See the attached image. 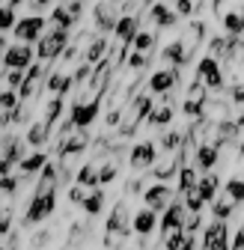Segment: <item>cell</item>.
I'll return each instance as SVG.
<instances>
[{"label":"cell","instance_id":"1","mask_svg":"<svg viewBox=\"0 0 244 250\" xmlns=\"http://www.w3.org/2000/svg\"><path fill=\"white\" fill-rule=\"evenodd\" d=\"M72 42V30H63V27H51L48 33L36 42V60L39 62H54L63 57V51L69 48Z\"/></svg>","mask_w":244,"mask_h":250},{"label":"cell","instance_id":"2","mask_svg":"<svg viewBox=\"0 0 244 250\" xmlns=\"http://www.w3.org/2000/svg\"><path fill=\"white\" fill-rule=\"evenodd\" d=\"M224 69H221V60L218 57H211L205 54L200 62H197V69H194V81H203L208 86V92H224L226 89V81H224Z\"/></svg>","mask_w":244,"mask_h":250},{"label":"cell","instance_id":"3","mask_svg":"<svg viewBox=\"0 0 244 250\" xmlns=\"http://www.w3.org/2000/svg\"><path fill=\"white\" fill-rule=\"evenodd\" d=\"M208 107V86L203 81H191L185 89V99H182V113L188 119H203Z\"/></svg>","mask_w":244,"mask_h":250},{"label":"cell","instance_id":"4","mask_svg":"<svg viewBox=\"0 0 244 250\" xmlns=\"http://www.w3.org/2000/svg\"><path fill=\"white\" fill-rule=\"evenodd\" d=\"M54 208H57V191H45V194L33 191L30 208H27V214H24V227H36V224L48 221V217L54 214Z\"/></svg>","mask_w":244,"mask_h":250},{"label":"cell","instance_id":"5","mask_svg":"<svg viewBox=\"0 0 244 250\" xmlns=\"http://www.w3.org/2000/svg\"><path fill=\"white\" fill-rule=\"evenodd\" d=\"M48 18L45 15H24V18H18V24H15V39L18 42H27V45H33V42H39L45 33H48Z\"/></svg>","mask_w":244,"mask_h":250},{"label":"cell","instance_id":"6","mask_svg":"<svg viewBox=\"0 0 244 250\" xmlns=\"http://www.w3.org/2000/svg\"><path fill=\"white\" fill-rule=\"evenodd\" d=\"M146 86H149L152 96H167V92H173V89L182 86V69L164 66V69H158V72H152V75L146 78Z\"/></svg>","mask_w":244,"mask_h":250},{"label":"cell","instance_id":"7","mask_svg":"<svg viewBox=\"0 0 244 250\" xmlns=\"http://www.w3.org/2000/svg\"><path fill=\"white\" fill-rule=\"evenodd\" d=\"M99 110H102V99H86V102H75V104H72V113H69V122L75 125V128L86 131L89 125L96 122Z\"/></svg>","mask_w":244,"mask_h":250},{"label":"cell","instance_id":"8","mask_svg":"<svg viewBox=\"0 0 244 250\" xmlns=\"http://www.w3.org/2000/svg\"><path fill=\"white\" fill-rule=\"evenodd\" d=\"M155 161H158V146L152 143V140H143V143L131 146L128 164H131L134 173H143V170H149V167H155Z\"/></svg>","mask_w":244,"mask_h":250},{"label":"cell","instance_id":"9","mask_svg":"<svg viewBox=\"0 0 244 250\" xmlns=\"http://www.w3.org/2000/svg\"><path fill=\"white\" fill-rule=\"evenodd\" d=\"M33 60H36V51L30 48L27 42H15V45H9L6 48V54H3V66L6 69H30L33 66Z\"/></svg>","mask_w":244,"mask_h":250},{"label":"cell","instance_id":"10","mask_svg":"<svg viewBox=\"0 0 244 250\" xmlns=\"http://www.w3.org/2000/svg\"><path fill=\"white\" fill-rule=\"evenodd\" d=\"M188 208H185V200H173L167 206V211L161 214V232H176V229H185V221H188Z\"/></svg>","mask_w":244,"mask_h":250},{"label":"cell","instance_id":"11","mask_svg":"<svg viewBox=\"0 0 244 250\" xmlns=\"http://www.w3.org/2000/svg\"><path fill=\"white\" fill-rule=\"evenodd\" d=\"M143 203H146V208L167 211V206L173 203V188L167 182H155L152 188H146V191H143Z\"/></svg>","mask_w":244,"mask_h":250},{"label":"cell","instance_id":"12","mask_svg":"<svg viewBox=\"0 0 244 250\" xmlns=\"http://www.w3.org/2000/svg\"><path fill=\"white\" fill-rule=\"evenodd\" d=\"M191 57L194 54L182 45V39H173V42H167L161 48V60H164V66H170V69H185L191 62Z\"/></svg>","mask_w":244,"mask_h":250},{"label":"cell","instance_id":"13","mask_svg":"<svg viewBox=\"0 0 244 250\" xmlns=\"http://www.w3.org/2000/svg\"><path fill=\"white\" fill-rule=\"evenodd\" d=\"M140 30H143V27H140V15H119V21H116V30H113V36H116V42H119V45L131 48Z\"/></svg>","mask_w":244,"mask_h":250},{"label":"cell","instance_id":"14","mask_svg":"<svg viewBox=\"0 0 244 250\" xmlns=\"http://www.w3.org/2000/svg\"><path fill=\"white\" fill-rule=\"evenodd\" d=\"M93 21H96V27L102 30V33H107V30H116L119 6L110 3V0H99V3L93 6Z\"/></svg>","mask_w":244,"mask_h":250},{"label":"cell","instance_id":"15","mask_svg":"<svg viewBox=\"0 0 244 250\" xmlns=\"http://www.w3.org/2000/svg\"><path fill=\"white\" fill-rule=\"evenodd\" d=\"M131 221H134V217L128 214V206H125V203H116L113 211H110V221H107V232H110V235H119V238L128 235Z\"/></svg>","mask_w":244,"mask_h":250},{"label":"cell","instance_id":"16","mask_svg":"<svg viewBox=\"0 0 244 250\" xmlns=\"http://www.w3.org/2000/svg\"><path fill=\"white\" fill-rule=\"evenodd\" d=\"M161 227V221H158V211L155 208H140V211H134V221H131V229L140 235V238H146V235H152Z\"/></svg>","mask_w":244,"mask_h":250},{"label":"cell","instance_id":"17","mask_svg":"<svg viewBox=\"0 0 244 250\" xmlns=\"http://www.w3.org/2000/svg\"><path fill=\"white\" fill-rule=\"evenodd\" d=\"M149 21L155 24L158 30H170V27H176V24H179V15H176V9H170L167 3L155 0V3L149 6Z\"/></svg>","mask_w":244,"mask_h":250},{"label":"cell","instance_id":"18","mask_svg":"<svg viewBox=\"0 0 244 250\" xmlns=\"http://www.w3.org/2000/svg\"><path fill=\"white\" fill-rule=\"evenodd\" d=\"M110 57V45H107V39L104 36H93L86 42V48H83V62H89V66H99V62H104Z\"/></svg>","mask_w":244,"mask_h":250},{"label":"cell","instance_id":"19","mask_svg":"<svg viewBox=\"0 0 244 250\" xmlns=\"http://www.w3.org/2000/svg\"><path fill=\"white\" fill-rule=\"evenodd\" d=\"M72 86H75V81H72V75L63 72V69H54V72H48V78H45V92H51V96H66Z\"/></svg>","mask_w":244,"mask_h":250},{"label":"cell","instance_id":"20","mask_svg":"<svg viewBox=\"0 0 244 250\" xmlns=\"http://www.w3.org/2000/svg\"><path fill=\"white\" fill-rule=\"evenodd\" d=\"M221 161V146H215V143H203V146H197V152H194V164L200 167V170H215V164Z\"/></svg>","mask_w":244,"mask_h":250},{"label":"cell","instance_id":"21","mask_svg":"<svg viewBox=\"0 0 244 250\" xmlns=\"http://www.w3.org/2000/svg\"><path fill=\"white\" fill-rule=\"evenodd\" d=\"M179 39H182V45H185L191 54H197V48H200V45H203V39H205V24H203L200 18H194V21H191V27H188Z\"/></svg>","mask_w":244,"mask_h":250},{"label":"cell","instance_id":"22","mask_svg":"<svg viewBox=\"0 0 244 250\" xmlns=\"http://www.w3.org/2000/svg\"><path fill=\"white\" fill-rule=\"evenodd\" d=\"M48 137H51V125H48L45 119L30 122V128H27V134H24L27 146H36V149H42V146L48 143Z\"/></svg>","mask_w":244,"mask_h":250},{"label":"cell","instance_id":"23","mask_svg":"<svg viewBox=\"0 0 244 250\" xmlns=\"http://www.w3.org/2000/svg\"><path fill=\"white\" fill-rule=\"evenodd\" d=\"M218 191H221V176H218V173H205V176L197 182V194H200L205 203H215V200H218Z\"/></svg>","mask_w":244,"mask_h":250},{"label":"cell","instance_id":"24","mask_svg":"<svg viewBox=\"0 0 244 250\" xmlns=\"http://www.w3.org/2000/svg\"><path fill=\"white\" fill-rule=\"evenodd\" d=\"M185 140H188V134L185 131H176V128H167V131H161V137H158V146L167 152V155H176V152H182V146H185Z\"/></svg>","mask_w":244,"mask_h":250},{"label":"cell","instance_id":"25","mask_svg":"<svg viewBox=\"0 0 244 250\" xmlns=\"http://www.w3.org/2000/svg\"><path fill=\"white\" fill-rule=\"evenodd\" d=\"M173 116H176V110H173V104H167V102H158V107L152 110V116L146 119L152 128H161V131H167L170 128V122H173Z\"/></svg>","mask_w":244,"mask_h":250},{"label":"cell","instance_id":"26","mask_svg":"<svg viewBox=\"0 0 244 250\" xmlns=\"http://www.w3.org/2000/svg\"><path fill=\"white\" fill-rule=\"evenodd\" d=\"M45 167H48V155H45V152H33V155H27V158L18 164V170H21V176H24V179L42 173Z\"/></svg>","mask_w":244,"mask_h":250},{"label":"cell","instance_id":"27","mask_svg":"<svg viewBox=\"0 0 244 250\" xmlns=\"http://www.w3.org/2000/svg\"><path fill=\"white\" fill-rule=\"evenodd\" d=\"M24 143H27V140H21V137H6L3 146H0V149H3L0 155H3L6 161H12V164H21V161L27 158V155H24Z\"/></svg>","mask_w":244,"mask_h":250},{"label":"cell","instance_id":"28","mask_svg":"<svg viewBox=\"0 0 244 250\" xmlns=\"http://www.w3.org/2000/svg\"><path fill=\"white\" fill-rule=\"evenodd\" d=\"M48 24H51V27L72 30V27H75V18H72V12H69L66 3H57V6H51V12H48Z\"/></svg>","mask_w":244,"mask_h":250},{"label":"cell","instance_id":"29","mask_svg":"<svg viewBox=\"0 0 244 250\" xmlns=\"http://www.w3.org/2000/svg\"><path fill=\"white\" fill-rule=\"evenodd\" d=\"M155 42H158V30H140L137 39H134V45H131V51L152 57V51H155Z\"/></svg>","mask_w":244,"mask_h":250},{"label":"cell","instance_id":"30","mask_svg":"<svg viewBox=\"0 0 244 250\" xmlns=\"http://www.w3.org/2000/svg\"><path fill=\"white\" fill-rule=\"evenodd\" d=\"M224 33L226 36H244V12L238 6L224 15Z\"/></svg>","mask_w":244,"mask_h":250},{"label":"cell","instance_id":"31","mask_svg":"<svg viewBox=\"0 0 244 250\" xmlns=\"http://www.w3.org/2000/svg\"><path fill=\"white\" fill-rule=\"evenodd\" d=\"M197 170L191 167V164H185V167H182L179 170V188H176V191L182 194V197H185V194H194L197 191Z\"/></svg>","mask_w":244,"mask_h":250},{"label":"cell","instance_id":"32","mask_svg":"<svg viewBox=\"0 0 244 250\" xmlns=\"http://www.w3.org/2000/svg\"><path fill=\"white\" fill-rule=\"evenodd\" d=\"M75 182H78V185H83V188H99V185H102V182H99V164H96V161L83 164V167L78 170Z\"/></svg>","mask_w":244,"mask_h":250},{"label":"cell","instance_id":"33","mask_svg":"<svg viewBox=\"0 0 244 250\" xmlns=\"http://www.w3.org/2000/svg\"><path fill=\"white\" fill-rule=\"evenodd\" d=\"M63 110H66V96H51V102H48V107H45V122L51 125H57V119L63 116Z\"/></svg>","mask_w":244,"mask_h":250},{"label":"cell","instance_id":"34","mask_svg":"<svg viewBox=\"0 0 244 250\" xmlns=\"http://www.w3.org/2000/svg\"><path fill=\"white\" fill-rule=\"evenodd\" d=\"M102 208H104V191H102V188H89V194L83 200V211L96 217Z\"/></svg>","mask_w":244,"mask_h":250},{"label":"cell","instance_id":"35","mask_svg":"<svg viewBox=\"0 0 244 250\" xmlns=\"http://www.w3.org/2000/svg\"><path fill=\"white\" fill-rule=\"evenodd\" d=\"M235 211V203L229 197H218L211 203V214H215V221H229V214Z\"/></svg>","mask_w":244,"mask_h":250},{"label":"cell","instance_id":"36","mask_svg":"<svg viewBox=\"0 0 244 250\" xmlns=\"http://www.w3.org/2000/svg\"><path fill=\"white\" fill-rule=\"evenodd\" d=\"M18 18H15V6H9L6 0H0V33H6V30H15Z\"/></svg>","mask_w":244,"mask_h":250},{"label":"cell","instance_id":"37","mask_svg":"<svg viewBox=\"0 0 244 250\" xmlns=\"http://www.w3.org/2000/svg\"><path fill=\"white\" fill-rule=\"evenodd\" d=\"M226 51H229V36H226V33H221V36H211V39H208V54H211V57H218V60L224 62Z\"/></svg>","mask_w":244,"mask_h":250},{"label":"cell","instance_id":"38","mask_svg":"<svg viewBox=\"0 0 244 250\" xmlns=\"http://www.w3.org/2000/svg\"><path fill=\"white\" fill-rule=\"evenodd\" d=\"M0 78L6 81V89H15V92H18V89L24 86V78H27V72H24V69H6L3 75H0Z\"/></svg>","mask_w":244,"mask_h":250},{"label":"cell","instance_id":"39","mask_svg":"<svg viewBox=\"0 0 244 250\" xmlns=\"http://www.w3.org/2000/svg\"><path fill=\"white\" fill-rule=\"evenodd\" d=\"M226 197H229L235 206H241V203H244V179H238V176H235V179H229V182H226Z\"/></svg>","mask_w":244,"mask_h":250},{"label":"cell","instance_id":"40","mask_svg":"<svg viewBox=\"0 0 244 250\" xmlns=\"http://www.w3.org/2000/svg\"><path fill=\"white\" fill-rule=\"evenodd\" d=\"M185 238H188V232H185V229H176V232H167L161 244H164V250H182Z\"/></svg>","mask_w":244,"mask_h":250},{"label":"cell","instance_id":"41","mask_svg":"<svg viewBox=\"0 0 244 250\" xmlns=\"http://www.w3.org/2000/svg\"><path fill=\"white\" fill-rule=\"evenodd\" d=\"M93 72H96V66H89V62H81V66L72 72V81H75V86H83V83H89Z\"/></svg>","mask_w":244,"mask_h":250},{"label":"cell","instance_id":"42","mask_svg":"<svg viewBox=\"0 0 244 250\" xmlns=\"http://www.w3.org/2000/svg\"><path fill=\"white\" fill-rule=\"evenodd\" d=\"M173 9H176V15H179V18H194L200 6L194 3V0H176V3H173Z\"/></svg>","mask_w":244,"mask_h":250},{"label":"cell","instance_id":"43","mask_svg":"<svg viewBox=\"0 0 244 250\" xmlns=\"http://www.w3.org/2000/svg\"><path fill=\"white\" fill-rule=\"evenodd\" d=\"M116 173H119V170H116V161L110 158L107 164H102V167H99V182H102V185H110V182L116 179Z\"/></svg>","mask_w":244,"mask_h":250},{"label":"cell","instance_id":"44","mask_svg":"<svg viewBox=\"0 0 244 250\" xmlns=\"http://www.w3.org/2000/svg\"><path fill=\"white\" fill-rule=\"evenodd\" d=\"M182 200H185V208H188L191 214H200V211H203V206H205V200H203L197 191H194V194H185Z\"/></svg>","mask_w":244,"mask_h":250},{"label":"cell","instance_id":"45","mask_svg":"<svg viewBox=\"0 0 244 250\" xmlns=\"http://www.w3.org/2000/svg\"><path fill=\"white\" fill-rule=\"evenodd\" d=\"M229 107H244V83H232L229 86Z\"/></svg>","mask_w":244,"mask_h":250},{"label":"cell","instance_id":"46","mask_svg":"<svg viewBox=\"0 0 244 250\" xmlns=\"http://www.w3.org/2000/svg\"><path fill=\"white\" fill-rule=\"evenodd\" d=\"M9 232H12V208L6 206V208H0V238Z\"/></svg>","mask_w":244,"mask_h":250},{"label":"cell","instance_id":"47","mask_svg":"<svg viewBox=\"0 0 244 250\" xmlns=\"http://www.w3.org/2000/svg\"><path fill=\"white\" fill-rule=\"evenodd\" d=\"M149 60H152V57H146V54H137V51H131V57H128V69L140 72V69H146V66H149Z\"/></svg>","mask_w":244,"mask_h":250},{"label":"cell","instance_id":"48","mask_svg":"<svg viewBox=\"0 0 244 250\" xmlns=\"http://www.w3.org/2000/svg\"><path fill=\"white\" fill-rule=\"evenodd\" d=\"M18 191V179L15 176H3V179H0V194H15Z\"/></svg>","mask_w":244,"mask_h":250},{"label":"cell","instance_id":"49","mask_svg":"<svg viewBox=\"0 0 244 250\" xmlns=\"http://www.w3.org/2000/svg\"><path fill=\"white\" fill-rule=\"evenodd\" d=\"M83 200H86L83 185H75V188H69V203H75V206H83Z\"/></svg>","mask_w":244,"mask_h":250},{"label":"cell","instance_id":"50","mask_svg":"<svg viewBox=\"0 0 244 250\" xmlns=\"http://www.w3.org/2000/svg\"><path fill=\"white\" fill-rule=\"evenodd\" d=\"M27 6L33 9V15H42L48 12V6H54V0H27Z\"/></svg>","mask_w":244,"mask_h":250},{"label":"cell","instance_id":"51","mask_svg":"<svg viewBox=\"0 0 244 250\" xmlns=\"http://www.w3.org/2000/svg\"><path fill=\"white\" fill-rule=\"evenodd\" d=\"M200 224H203V217H200V214H188V221H185V232H191V235H194V232L200 229Z\"/></svg>","mask_w":244,"mask_h":250},{"label":"cell","instance_id":"52","mask_svg":"<svg viewBox=\"0 0 244 250\" xmlns=\"http://www.w3.org/2000/svg\"><path fill=\"white\" fill-rule=\"evenodd\" d=\"M48 238H51V232H48V229H42V232H36V235H33V241H30V244H33V250H42Z\"/></svg>","mask_w":244,"mask_h":250},{"label":"cell","instance_id":"53","mask_svg":"<svg viewBox=\"0 0 244 250\" xmlns=\"http://www.w3.org/2000/svg\"><path fill=\"white\" fill-rule=\"evenodd\" d=\"M140 191H143V182H140V179H131V182H128V188H125V194H128V197H134V194H140Z\"/></svg>","mask_w":244,"mask_h":250},{"label":"cell","instance_id":"54","mask_svg":"<svg viewBox=\"0 0 244 250\" xmlns=\"http://www.w3.org/2000/svg\"><path fill=\"white\" fill-rule=\"evenodd\" d=\"M9 170H12V161H6L3 155H0V179H3V176H12Z\"/></svg>","mask_w":244,"mask_h":250},{"label":"cell","instance_id":"55","mask_svg":"<svg viewBox=\"0 0 244 250\" xmlns=\"http://www.w3.org/2000/svg\"><path fill=\"white\" fill-rule=\"evenodd\" d=\"M232 250H244V227L238 229V235H235V241H232Z\"/></svg>","mask_w":244,"mask_h":250},{"label":"cell","instance_id":"56","mask_svg":"<svg viewBox=\"0 0 244 250\" xmlns=\"http://www.w3.org/2000/svg\"><path fill=\"white\" fill-rule=\"evenodd\" d=\"M182 250H197V238L188 232V238H185V244H182Z\"/></svg>","mask_w":244,"mask_h":250},{"label":"cell","instance_id":"57","mask_svg":"<svg viewBox=\"0 0 244 250\" xmlns=\"http://www.w3.org/2000/svg\"><path fill=\"white\" fill-rule=\"evenodd\" d=\"M221 3H224V0H200V9H205V6H215L218 9Z\"/></svg>","mask_w":244,"mask_h":250},{"label":"cell","instance_id":"58","mask_svg":"<svg viewBox=\"0 0 244 250\" xmlns=\"http://www.w3.org/2000/svg\"><path fill=\"white\" fill-rule=\"evenodd\" d=\"M3 54H6V36L0 33V57H3Z\"/></svg>","mask_w":244,"mask_h":250},{"label":"cell","instance_id":"59","mask_svg":"<svg viewBox=\"0 0 244 250\" xmlns=\"http://www.w3.org/2000/svg\"><path fill=\"white\" fill-rule=\"evenodd\" d=\"M238 155L244 158V137H241V143H238Z\"/></svg>","mask_w":244,"mask_h":250},{"label":"cell","instance_id":"60","mask_svg":"<svg viewBox=\"0 0 244 250\" xmlns=\"http://www.w3.org/2000/svg\"><path fill=\"white\" fill-rule=\"evenodd\" d=\"M3 140H6V137H3V128H0V146H3Z\"/></svg>","mask_w":244,"mask_h":250},{"label":"cell","instance_id":"61","mask_svg":"<svg viewBox=\"0 0 244 250\" xmlns=\"http://www.w3.org/2000/svg\"><path fill=\"white\" fill-rule=\"evenodd\" d=\"M241 54H244V36H241Z\"/></svg>","mask_w":244,"mask_h":250},{"label":"cell","instance_id":"62","mask_svg":"<svg viewBox=\"0 0 244 250\" xmlns=\"http://www.w3.org/2000/svg\"><path fill=\"white\" fill-rule=\"evenodd\" d=\"M3 92H6V89H0V102H3Z\"/></svg>","mask_w":244,"mask_h":250},{"label":"cell","instance_id":"63","mask_svg":"<svg viewBox=\"0 0 244 250\" xmlns=\"http://www.w3.org/2000/svg\"><path fill=\"white\" fill-rule=\"evenodd\" d=\"M0 250H9V247H3V244H0Z\"/></svg>","mask_w":244,"mask_h":250},{"label":"cell","instance_id":"64","mask_svg":"<svg viewBox=\"0 0 244 250\" xmlns=\"http://www.w3.org/2000/svg\"><path fill=\"white\" fill-rule=\"evenodd\" d=\"M63 250H72V247H63Z\"/></svg>","mask_w":244,"mask_h":250}]
</instances>
